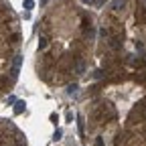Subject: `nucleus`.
<instances>
[{
    "mask_svg": "<svg viewBox=\"0 0 146 146\" xmlns=\"http://www.w3.org/2000/svg\"><path fill=\"white\" fill-rule=\"evenodd\" d=\"M27 110V104L23 102V100H18V102H14V114H23Z\"/></svg>",
    "mask_w": 146,
    "mask_h": 146,
    "instance_id": "nucleus-1",
    "label": "nucleus"
},
{
    "mask_svg": "<svg viewBox=\"0 0 146 146\" xmlns=\"http://www.w3.org/2000/svg\"><path fill=\"white\" fill-rule=\"evenodd\" d=\"M47 47H49V39H47L45 35H41L39 36V51H45Z\"/></svg>",
    "mask_w": 146,
    "mask_h": 146,
    "instance_id": "nucleus-2",
    "label": "nucleus"
},
{
    "mask_svg": "<svg viewBox=\"0 0 146 146\" xmlns=\"http://www.w3.org/2000/svg\"><path fill=\"white\" fill-rule=\"evenodd\" d=\"M77 126H79V136L83 138L85 136V124H83V118L81 116H77Z\"/></svg>",
    "mask_w": 146,
    "mask_h": 146,
    "instance_id": "nucleus-3",
    "label": "nucleus"
},
{
    "mask_svg": "<svg viewBox=\"0 0 146 146\" xmlns=\"http://www.w3.org/2000/svg\"><path fill=\"white\" fill-rule=\"evenodd\" d=\"M75 91H77V83H69V85H67V94H69V96H73Z\"/></svg>",
    "mask_w": 146,
    "mask_h": 146,
    "instance_id": "nucleus-4",
    "label": "nucleus"
},
{
    "mask_svg": "<svg viewBox=\"0 0 146 146\" xmlns=\"http://www.w3.org/2000/svg\"><path fill=\"white\" fill-rule=\"evenodd\" d=\"M104 75H106V71H104V69H98V71L94 73V79H102Z\"/></svg>",
    "mask_w": 146,
    "mask_h": 146,
    "instance_id": "nucleus-5",
    "label": "nucleus"
},
{
    "mask_svg": "<svg viewBox=\"0 0 146 146\" xmlns=\"http://www.w3.org/2000/svg\"><path fill=\"white\" fill-rule=\"evenodd\" d=\"M23 6H25L27 10H31V8L35 6V2H33V0H25V2H23Z\"/></svg>",
    "mask_w": 146,
    "mask_h": 146,
    "instance_id": "nucleus-6",
    "label": "nucleus"
},
{
    "mask_svg": "<svg viewBox=\"0 0 146 146\" xmlns=\"http://www.w3.org/2000/svg\"><path fill=\"white\" fill-rule=\"evenodd\" d=\"M96 146H104V138H102V136L96 138Z\"/></svg>",
    "mask_w": 146,
    "mask_h": 146,
    "instance_id": "nucleus-7",
    "label": "nucleus"
},
{
    "mask_svg": "<svg viewBox=\"0 0 146 146\" xmlns=\"http://www.w3.org/2000/svg\"><path fill=\"white\" fill-rule=\"evenodd\" d=\"M61 134H63V132H61V130H57V132H55V136H53V138H55V140H59V138H61Z\"/></svg>",
    "mask_w": 146,
    "mask_h": 146,
    "instance_id": "nucleus-8",
    "label": "nucleus"
},
{
    "mask_svg": "<svg viewBox=\"0 0 146 146\" xmlns=\"http://www.w3.org/2000/svg\"><path fill=\"white\" fill-rule=\"evenodd\" d=\"M142 2H144V8H146V0H142Z\"/></svg>",
    "mask_w": 146,
    "mask_h": 146,
    "instance_id": "nucleus-9",
    "label": "nucleus"
}]
</instances>
